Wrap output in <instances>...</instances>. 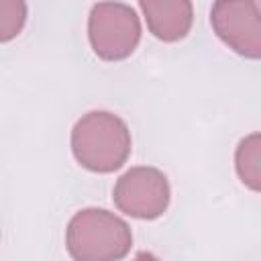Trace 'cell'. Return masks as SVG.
I'll return each mask as SVG.
<instances>
[{
	"instance_id": "cell-1",
	"label": "cell",
	"mask_w": 261,
	"mask_h": 261,
	"mask_svg": "<svg viewBox=\"0 0 261 261\" xmlns=\"http://www.w3.org/2000/svg\"><path fill=\"white\" fill-rule=\"evenodd\" d=\"M133 139L126 122L108 112L92 110L71 128V153L75 161L94 173H112L130 157Z\"/></svg>"
},
{
	"instance_id": "cell-2",
	"label": "cell",
	"mask_w": 261,
	"mask_h": 261,
	"mask_svg": "<svg viewBox=\"0 0 261 261\" xmlns=\"http://www.w3.org/2000/svg\"><path fill=\"white\" fill-rule=\"evenodd\" d=\"M65 247L73 261H120L133 247V232L114 212L84 208L67 222Z\"/></svg>"
},
{
	"instance_id": "cell-3",
	"label": "cell",
	"mask_w": 261,
	"mask_h": 261,
	"mask_svg": "<svg viewBox=\"0 0 261 261\" xmlns=\"http://www.w3.org/2000/svg\"><path fill=\"white\" fill-rule=\"evenodd\" d=\"M88 39L92 51L104 61L126 59L141 41L137 10L124 2H98L88 16Z\"/></svg>"
},
{
	"instance_id": "cell-4",
	"label": "cell",
	"mask_w": 261,
	"mask_h": 261,
	"mask_svg": "<svg viewBox=\"0 0 261 261\" xmlns=\"http://www.w3.org/2000/svg\"><path fill=\"white\" fill-rule=\"evenodd\" d=\"M171 190L165 173L157 167L137 165L126 169L114 184V206L139 220H155L163 216L169 206Z\"/></svg>"
},
{
	"instance_id": "cell-5",
	"label": "cell",
	"mask_w": 261,
	"mask_h": 261,
	"mask_svg": "<svg viewBox=\"0 0 261 261\" xmlns=\"http://www.w3.org/2000/svg\"><path fill=\"white\" fill-rule=\"evenodd\" d=\"M216 37L247 59H261V6L251 0H218L210 8Z\"/></svg>"
},
{
	"instance_id": "cell-6",
	"label": "cell",
	"mask_w": 261,
	"mask_h": 261,
	"mask_svg": "<svg viewBox=\"0 0 261 261\" xmlns=\"http://www.w3.org/2000/svg\"><path fill=\"white\" fill-rule=\"evenodd\" d=\"M139 8L151 35L163 43L181 41L194 22V6L188 0H141Z\"/></svg>"
},
{
	"instance_id": "cell-7",
	"label": "cell",
	"mask_w": 261,
	"mask_h": 261,
	"mask_svg": "<svg viewBox=\"0 0 261 261\" xmlns=\"http://www.w3.org/2000/svg\"><path fill=\"white\" fill-rule=\"evenodd\" d=\"M234 169L243 186L261 192V133H251L239 141L234 151Z\"/></svg>"
},
{
	"instance_id": "cell-8",
	"label": "cell",
	"mask_w": 261,
	"mask_h": 261,
	"mask_svg": "<svg viewBox=\"0 0 261 261\" xmlns=\"http://www.w3.org/2000/svg\"><path fill=\"white\" fill-rule=\"evenodd\" d=\"M27 20V4L18 0H2L0 2V41L6 43L14 39Z\"/></svg>"
},
{
	"instance_id": "cell-9",
	"label": "cell",
	"mask_w": 261,
	"mask_h": 261,
	"mask_svg": "<svg viewBox=\"0 0 261 261\" xmlns=\"http://www.w3.org/2000/svg\"><path fill=\"white\" fill-rule=\"evenodd\" d=\"M133 261H159V259L149 251H141V253H137V257Z\"/></svg>"
}]
</instances>
